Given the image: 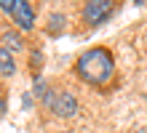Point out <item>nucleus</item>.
Segmentation results:
<instances>
[{
    "mask_svg": "<svg viewBox=\"0 0 147 133\" xmlns=\"http://www.w3.org/2000/svg\"><path fill=\"white\" fill-rule=\"evenodd\" d=\"M3 109H5V101H3V99H0V114H3Z\"/></svg>",
    "mask_w": 147,
    "mask_h": 133,
    "instance_id": "6e6552de",
    "label": "nucleus"
},
{
    "mask_svg": "<svg viewBox=\"0 0 147 133\" xmlns=\"http://www.w3.org/2000/svg\"><path fill=\"white\" fill-rule=\"evenodd\" d=\"M0 8L5 13H11L22 29H32L35 27V11H32L30 3H24V0H0Z\"/></svg>",
    "mask_w": 147,
    "mask_h": 133,
    "instance_id": "f03ea898",
    "label": "nucleus"
},
{
    "mask_svg": "<svg viewBox=\"0 0 147 133\" xmlns=\"http://www.w3.org/2000/svg\"><path fill=\"white\" fill-rule=\"evenodd\" d=\"M59 21H62V24H64V19H59V16H56V13H54V16H51V32H56V29H59Z\"/></svg>",
    "mask_w": 147,
    "mask_h": 133,
    "instance_id": "0eeeda50",
    "label": "nucleus"
},
{
    "mask_svg": "<svg viewBox=\"0 0 147 133\" xmlns=\"http://www.w3.org/2000/svg\"><path fill=\"white\" fill-rule=\"evenodd\" d=\"M75 72L83 83H88L94 88H102L115 75V59H112V53L107 48H88L78 56Z\"/></svg>",
    "mask_w": 147,
    "mask_h": 133,
    "instance_id": "f257e3e1",
    "label": "nucleus"
},
{
    "mask_svg": "<svg viewBox=\"0 0 147 133\" xmlns=\"http://www.w3.org/2000/svg\"><path fill=\"white\" fill-rule=\"evenodd\" d=\"M5 43H8V48H19V45H22V40L16 37L13 32H8V35H5Z\"/></svg>",
    "mask_w": 147,
    "mask_h": 133,
    "instance_id": "423d86ee",
    "label": "nucleus"
},
{
    "mask_svg": "<svg viewBox=\"0 0 147 133\" xmlns=\"http://www.w3.org/2000/svg\"><path fill=\"white\" fill-rule=\"evenodd\" d=\"M112 13V3L110 0H91V3L83 5V19L88 21L91 27H96Z\"/></svg>",
    "mask_w": 147,
    "mask_h": 133,
    "instance_id": "7ed1b4c3",
    "label": "nucleus"
},
{
    "mask_svg": "<svg viewBox=\"0 0 147 133\" xmlns=\"http://www.w3.org/2000/svg\"><path fill=\"white\" fill-rule=\"evenodd\" d=\"M51 109H54V114H59V117H72V114L78 112V99L72 93H56L54 104H51Z\"/></svg>",
    "mask_w": 147,
    "mask_h": 133,
    "instance_id": "20e7f679",
    "label": "nucleus"
},
{
    "mask_svg": "<svg viewBox=\"0 0 147 133\" xmlns=\"http://www.w3.org/2000/svg\"><path fill=\"white\" fill-rule=\"evenodd\" d=\"M62 133H72V130H62Z\"/></svg>",
    "mask_w": 147,
    "mask_h": 133,
    "instance_id": "1a4fd4ad",
    "label": "nucleus"
},
{
    "mask_svg": "<svg viewBox=\"0 0 147 133\" xmlns=\"http://www.w3.org/2000/svg\"><path fill=\"white\" fill-rule=\"evenodd\" d=\"M13 69H16V61L11 56V51L8 48H0V75H13Z\"/></svg>",
    "mask_w": 147,
    "mask_h": 133,
    "instance_id": "39448f33",
    "label": "nucleus"
}]
</instances>
